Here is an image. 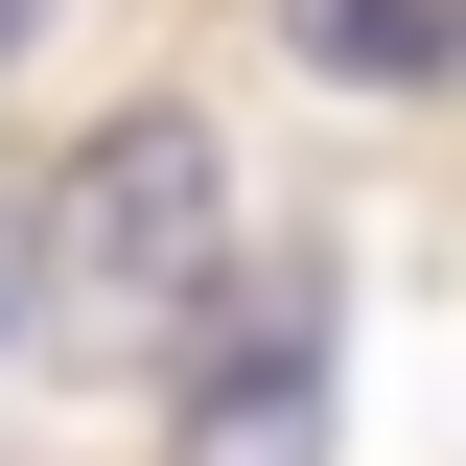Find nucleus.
<instances>
[{
    "label": "nucleus",
    "instance_id": "2",
    "mask_svg": "<svg viewBox=\"0 0 466 466\" xmlns=\"http://www.w3.org/2000/svg\"><path fill=\"white\" fill-rule=\"evenodd\" d=\"M187 466H327V327H233L210 350V397H187Z\"/></svg>",
    "mask_w": 466,
    "mask_h": 466
},
{
    "label": "nucleus",
    "instance_id": "3",
    "mask_svg": "<svg viewBox=\"0 0 466 466\" xmlns=\"http://www.w3.org/2000/svg\"><path fill=\"white\" fill-rule=\"evenodd\" d=\"M303 47L327 70H420V0H303Z\"/></svg>",
    "mask_w": 466,
    "mask_h": 466
},
{
    "label": "nucleus",
    "instance_id": "1",
    "mask_svg": "<svg viewBox=\"0 0 466 466\" xmlns=\"http://www.w3.org/2000/svg\"><path fill=\"white\" fill-rule=\"evenodd\" d=\"M187 303H210V140H187V116H116L94 164H70V327L164 350Z\"/></svg>",
    "mask_w": 466,
    "mask_h": 466
},
{
    "label": "nucleus",
    "instance_id": "5",
    "mask_svg": "<svg viewBox=\"0 0 466 466\" xmlns=\"http://www.w3.org/2000/svg\"><path fill=\"white\" fill-rule=\"evenodd\" d=\"M0 47H24V0H0Z\"/></svg>",
    "mask_w": 466,
    "mask_h": 466
},
{
    "label": "nucleus",
    "instance_id": "4",
    "mask_svg": "<svg viewBox=\"0 0 466 466\" xmlns=\"http://www.w3.org/2000/svg\"><path fill=\"white\" fill-rule=\"evenodd\" d=\"M0 327H24V233H0Z\"/></svg>",
    "mask_w": 466,
    "mask_h": 466
}]
</instances>
